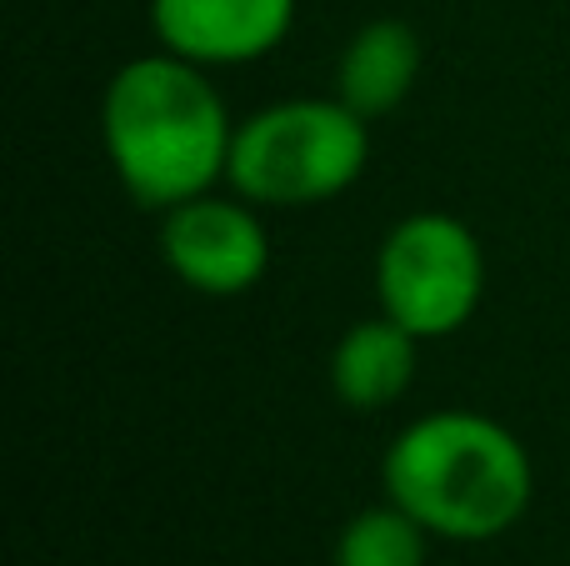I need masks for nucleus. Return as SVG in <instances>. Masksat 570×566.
Segmentation results:
<instances>
[{"label": "nucleus", "instance_id": "obj_1", "mask_svg": "<svg viewBox=\"0 0 570 566\" xmlns=\"http://www.w3.org/2000/svg\"><path fill=\"white\" fill-rule=\"evenodd\" d=\"M230 140L236 120L206 66L170 50L126 60L100 96L106 160L126 196L146 211H170L226 180Z\"/></svg>", "mask_w": 570, "mask_h": 566}, {"label": "nucleus", "instance_id": "obj_2", "mask_svg": "<svg viewBox=\"0 0 570 566\" xmlns=\"http://www.w3.org/2000/svg\"><path fill=\"white\" fill-rule=\"evenodd\" d=\"M385 501L411 511L441 541H495L521 527L535 497L531 451L511 427L481 411L415 417L385 447Z\"/></svg>", "mask_w": 570, "mask_h": 566}, {"label": "nucleus", "instance_id": "obj_3", "mask_svg": "<svg viewBox=\"0 0 570 566\" xmlns=\"http://www.w3.org/2000/svg\"><path fill=\"white\" fill-rule=\"evenodd\" d=\"M371 120L341 96L276 100L236 126L226 180L250 206H321L361 180L371 160Z\"/></svg>", "mask_w": 570, "mask_h": 566}, {"label": "nucleus", "instance_id": "obj_4", "mask_svg": "<svg viewBox=\"0 0 570 566\" xmlns=\"http://www.w3.org/2000/svg\"><path fill=\"white\" fill-rule=\"evenodd\" d=\"M375 296L415 341L455 336L485 296V251L475 231L445 211L395 221L375 251Z\"/></svg>", "mask_w": 570, "mask_h": 566}, {"label": "nucleus", "instance_id": "obj_5", "mask_svg": "<svg viewBox=\"0 0 570 566\" xmlns=\"http://www.w3.org/2000/svg\"><path fill=\"white\" fill-rule=\"evenodd\" d=\"M160 256L200 296H246L271 271V236L246 196H196L160 211Z\"/></svg>", "mask_w": 570, "mask_h": 566}, {"label": "nucleus", "instance_id": "obj_6", "mask_svg": "<svg viewBox=\"0 0 570 566\" xmlns=\"http://www.w3.org/2000/svg\"><path fill=\"white\" fill-rule=\"evenodd\" d=\"M295 0H150L160 50L196 66H250L285 46Z\"/></svg>", "mask_w": 570, "mask_h": 566}, {"label": "nucleus", "instance_id": "obj_7", "mask_svg": "<svg viewBox=\"0 0 570 566\" xmlns=\"http://www.w3.org/2000/svg\"><path fill=\"white\" fill-rule=\"evenodd\" d=\"M415 347L421 341L391 316H365L341 331L331 351V391L351 411H385L411 391L415 381Z\"/></svg>", "mask_w": 570, "mask_h": 566}, {"label": "nucleus", "instance_id": "obj_8", "mask_svg": "<svg viewBox=\"0 0 570 566\" xmlns=\"http://www.w3.org/2000/svg\"><path fill=\"white\" fill-rule=\"evenodd\" d=\"M421 76V36L405 20H371L345 40L335 60V96L355 116H391Z\"/></svg>", "mask_w": 570, "mask_h": 566}, {"label": "nucleus", "instance_id": "obj_9", "mask_svg": "<svg viewBox=\"0 0 570 566\" xmlns=\"http://www.w3.org/2000/svg\"><path fill=\"white\" fill-rule=\"evenodd\" d=\"M425 537L431 531L395 501L365 507L335 537V566H425Z\"/></svg>", "mask_w": 570, "mask_h": 566}]
</instances>
